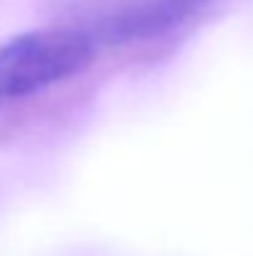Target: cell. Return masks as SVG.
Returning <instances> with one entry per match:
<instances>
[{"label": "cell", "mask_w": 253, "mask_h": 256, "mask_svg": "<svg viewBox=\"0 0 253 256\" xmlns=\"http://www.w3.org/2000/svg\"><path fill=\"white\" fill-rule=\"evenodd\" d=\"M97 58V48L70 22L30 30L0 42V107L60 85Z\"/></svg>", "instance_id": "6da1fadb"}, {"label": "cell", "mask_w": 253, "mask_h": 256, "mask_svg": "<svg viewBox=\"0 0 253 256\" xmlns=\"http://www.w3.org/2000/svg\"><path fill=\"white\" fill-rule=\"evenodd\" d=\"M211 0H77L70 18L99 50L169 35L194 20Z\"/></svg>", "instance_id": "7a4b0ae2"}]
</instances>
